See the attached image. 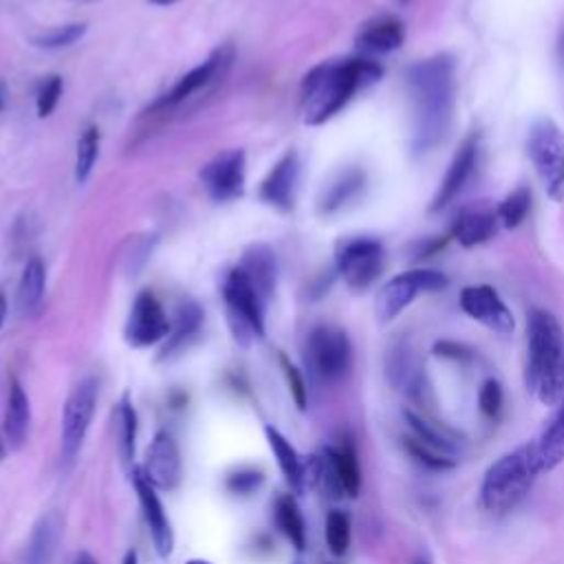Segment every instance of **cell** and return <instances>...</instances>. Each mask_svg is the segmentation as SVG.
<instances>
[{
  "label": "cell",
  "mask_w": 564,
  "mask_h": 564,
  "mask_svg": "<svg viewBox=\"0 0 564 564\" xmlns=\"http://www.w3.org/2000/svg\"><path fill=\"white\" fill-rule=\"evenodd\" d=\"M100 397V384L96 377L82 379L69 395L63 412V430H60V447L67 463L76 461L80 454L89 428L96 417Z\"/></svg>",
  "instance_id": "cell-9"
},
{
  "label": "cell",
  "mask_w": 564,
  "mask_h": 564,
  "mask_svg": "<svg viewBox=\"0 0 564 564\" xmlns=\"http://www.w3.org/2000/svg\"><path fill=\"white\" fill-rule=\"evenodd\" d=\"M324 535H327L329 551L335 557H342L351 546V516L340 509L329 511L327 524H324Z\"/></svg>",
  "instance_id": "cell-34"
},
{
  "label": "cell",
  "mask_w": 564,
  "mask_h": 564,
  "mask_svg": "<svg viewBox=\"0 0 564 564\" xmlns=\"http://www.w3.org/2000/svg\"><path fill=\"white\" fill-rule=\"evenodd\" d=\"M47 291V269L41 258H32L25 265L21 285H19V309L21 313L30 316L36 313L45 300Z\"/></svg>",
  "instance_id": "cell-30"
},
{
  "label": "cell",
  "mask_w": 564,
  "mask_h": 564,
  "mask_svg": "<svg viewBox=\"0 0 564 564\" xmlns=\"http://www.w3.org/2000/svg\"><path fill=\"white\" fill-rule=\"evenodd\" d=\"M5 318H8V300L3 294H0V327H3Z\"/></svg>",
  "instance_id": "cell-43"
},
{
  "label": "cell",
  "mask_w": 564,
  "mask_h": 564,
  "mask_svg": "<svg viewBox=\"0 0 564 564\" xmlns=\"http://www.w3.org/2000/svg\"><path fill=\"white\" fill-rule=\"evenodd\" d=\"M265 476L261 469H239L234 474L228 476L225 480V487L232 491V494H241V496H247V494H254L261 485H263Z\"/></svg>",
  "instance_id": "cell-41"
},
{
  "label": "cell",
  "mask_w": 564,
  "mask_h": 564,
  "mask_svg": "<svg viewBox=\"0 0 564 564\" xmlns=\"http://www.w3.org/2000/svg\"><path fill=\"white\" fill-rule=\"evenodd\" d=\"M265 434H267V441H269V447L278 461V467L280 472L285 474L287 483L294 487V491H305V469H307V463L300 458V454L296 452V447L287 441V436L283 432H278L274 425H267L265 428Z\"/></svg>",
  "instance_id": "cell-28"
},
{
  "label": "cell",
  "mask_w": 564,
  "mask_h": 564,
  "mask_svg": "<svg viewBox=\"0 0 564 564\" xmlns=\"http://www.w3.org/2000/svg\"><path fill=\"white\" fill-rule=\"evenodd\" d=\"M557 58H560V65L564 69V25H562V34H560V41H557Z\"/></svg>",
  "instance_id": "cell-45"
},
{
  "label": "cell",
  "mask_w": 564,
  "mask_h": 564,
  "mask_svg": "<svg viewBox=\"0 0 564 564\" xmlns=\"http://www.w3.org/2000/svg\"><path fill=\"white\" fill-rule=\"evenodd\" d=\"M186 564H212L210 560H201V557H197V560H190V562H186Z\"/></svg>",
  "instance_id": "cell-50"
},
{
  "label": "cell",
  "mask_w": 564,
  "mask_h": 564,
  "mask_svg": "<svg viewBox=\"0 0 564 564\" xmlns=\"http://www.w3.org/2000/svg\"><path fill=\"white\" fill-rule=\"evenodd\" d=\"M401 3H406V0H401Z\"/></svg>",
  "instance_id": "cell-51"
},
{
  "label": "cell",
  "mask_w": 564,
  "mask_h": 564,
  "mask_svg": "<svg viewBox=\"0 0 564 564\" xmlns=\"http://www.w3.org/2000/svg\"><path fill=\"white\" fill-rule=\"evenodd\" d=\"M505 406V392L498 379H485L478 390V408L489 421L498 419Z\"/></svg>",
  "instance_id": "cell-38"
},
{
  "label": "cell",
  "mask_w": 564,
  "mask_h": 564,
  "mask_svg": "<svg viewBox=\"0 0 564 564\" xmlns=\"http://www.w3.org/2000/svg\"><path fill=\"white\" fill-rule=\"evenodd\" d=\"M498 217L491 212H465L452 225V236L463 247H476L494 239Z\"/></svg>",
  "instance_id": "cell-29"
},
{
  "label": "cell",
  "mask_w": 564,
  "mask_h": 564,
  "mask_svg": "<svg viewBox=\"0 0 564 564\" xmlns=\"http://www.w3.org/2000/svg\"><path fill=\"white\" fill-rule=\"evenodd\" d=\"M76 564H98V560L91 555V553H87V551H82L80 555H78V560H76Z\"/></svg>",
  "instance_id": "cell-44"
},
{
  "label": "cell",
  "mask_w": 564,
  "mask_h": 564,
  "mask_svg": "<svg viewBox=\"0 0 564 564\" xmlns=\"http://www.w3.org/2000/svg\"><path fill=\"white\" fill-rule=\"evenodd\" d=\"M280 364H283V371H285V377H287V384H289V390H291V397H294L296 406L300 410H307V406H309V390H307L302 373L285 355H280Z\"/></svg>",
  "instance_id": "cell-40"
},
{
  "label": "cell",
  "mask_w": 564,
  "mask_h": 564,
  "mask_svg": "<svg viewBox=\"0 0 564 564\" xmlns=\"http://www.w3.org/2000/svg\"><path fill=\"white\" fill-rule=\"evenodd\" d=\"M540 472H551L564 463V395L553 406L551 417L533 441Z\"/></svg>",
  "instance_id": "cell-22"
},
{
  "label": "cell",
  "mask_w": 564,
  "mask_h": 564,
  "mask_svg": "<svg viewBox=\"0 0 564 564\" xmlns=\"http://www.w3.org/2000/svg\"><path fill=\"white\" fill-rule=\"evenodd\" d=\"M30 425H32L30 395L23 388V384L16 377H12L5 419H3V432H5V441L10 443V447L21 450L25 445L27 434H30Z\"/></svg>",
  "instance_id": "cell-23"
},
{
  "label": "cell",
  "mask_w": 564,
  "mask_h": 564,
  "mask_svg": "<svg viewBox=\"0 0 564 564\" xmlns=\"http://www.w3.org/2000/svg\"><path fill=\"white\" fill-rule=\"evenodd\" d=\"M63 538V520L56 511L45 513L36 524L27 542L25 564H52Z\"/></svg>",
  "instance_id": "cell-24"
},
{
  "label": "cell",
  "mask_w": 564,
  "mask_h": 564,
  "mask_svg": "<svg viewBox=\"0 0 564 564\" xmlns=\"http://www.w3.org/2000/svg\"><path fill=\"white\" fill-rule=\"evenodd\" d=\"M142 469L146 478L159 489H175L181 483V474H184L181 452L170 432L155 434Z\"/></svg>",
  "instance_id": "cell-16"
},
{
  "label": "cell",
  "mask_w": 564,
  "mask_h": 564,
  "mask_svg": "<svg viewBox=\"0 0 564 564\" xmlns=\"http://www.w3.org/2000/svg\"><path fill=\"white\" fill-rule=\"evenodd\" d=\"M305 357L316 379L335 384L353 368V344L344 329L335 324H320L307 338Z\"/></svg>",
  "instance_id": "cell-7"
},
{
  "label": "cell",
  "mask_w": 564,
  "mask_h": 564,
  "mask_svg": "<svg viewBox=\"0 0 564 564\" xmlns=\"http://www.w3.org/2000/svg\"><path fill=\"white\" fill-rule=\"evenodd\" d=\"M173 324L153 291H140L126 322V342L135 349H148L168 338Z\"/></svg>",
  "instance_id": "cell-13"
},
{
  "label": "cell",
  "mask_w": 564,
  "mask_h": 564,
  "mask_svg": "<svg viewBox=\"0 0 564 564\" xmlns=\"http://www.w3.org/2000/svg\"><path fill=\"white\" fill-rule=\"evenodd\" d=\"M245 173L247 159L245 153L234 148L219 153L212 162H208L201 170V184L208 190L210 199L217 203L236 201L245 192Z\"/></svg>",
  "instance_id": "cell-12"
},
{
  "label": "cell",
  "mask_w": 564,
  "mask_h": 564,
  "mask_svg": "<svg viewBox=\"0 0 564 564\" xmlns=\"http://www.w3.org/2000/svg\"><path fill=\"white\" fill-rule=\"evenodd\" d=\"M239 269L245 274V278L252 283V287L258 291V296L269 302L272 294L276 291V278H278V261L269 245L254 243L245 250Z\"/></svg>",
  "instance_id": "cell-20"
},
{
  "label": "cell",
  "mask_w": 564,
  "mask_h": 564,
  "mask_svg": "<svg viewBox=\"0 0 564 564\" xmlns=\"http://www.w3.org/2000/svg\"><path fill=\"white\" fill-rule=\"evenodd\" d=\"M527 388L549 408L564 395V329L544 309H533L527 322Z\"/></svg>",
  "instance_id": "cell-3"
},
{
  "label": "cell",
  "mask_w": 564,
  "mask_h": 564,
  "mask_svg": "<svg viewBox=\"0 0 564 564\" xmlns=\"http://www.w3.org/2000/svg\"><path fill=\"white\" fill-rule=\"evenodd\" d=\"M445 287H447V278L436 269H410V272L397 274L381 287L375 300L377 320L381 324H388L397 316H401L421 294L441 291Z\"/></svg>",
  "instance_id": "cell-8"
},
{
  "label": "cell",
  "mask_w": 564,
  "mask_h": 564,
  "mask_svg": "<svg viewBox=\"0 0 564 564\" xmlns=\"http://www.w3.org/2000/svg\"><path fill=\"white\" fill-rule=\"evenodd\" d=\"M63 91H65V82H63L60 76H49V78L43 80V85L38 89V98H36L38 118L45 120L56 111V107L63 98Z\"/></svg>",
  "instance_id": "cell-39"
},
{
  "label": "cell",
  "mask_w": 564,
  "mask_h": 564,
  "mask_svg": "<svg viewBox=\"0 0 564 564\" xmlns=\"http://www.w3.org/2000/svg\"><path fill=\"white\" fill-rule=\"evenodd\" d=\"M131 476H133V485H135L142 511H144L146 524L151 529L155 549H157V553L162 557H168L173 553V549H175V531H173L170 518H168V513H166V509H164V505L159 500L157 487L146 478L142 465H135Z\"/></svg>",
  "instance_id": "cell-15"
},
{
  "label": "cell",
  "mask_w": 564,
  "mask_h": 564,
  "mask_svg": "<svg viewBox=\"0 0 564 564\" xmlns=\"http://www.w3.org/2000/svg\"><path fill=\"white\" fill-rule=\"evenodd\" d=\"M148 3H153V5H159V8H168V5H175V3H179V0H148Z\"/></svg>",
  "instance_id": "cell-46"
},
{
  "label": "cell",
  "mask_w": 564,
  "mask_h": 564,
  "mask_svg": "<svg viewBox=\"0 0 564 564\" xmlns=\"http://www.w3.org/2000/svg\"><path fill=\"white\" fill-rule=\"evenodd\" d=\"M115 436L118 450L126 465L135 458V443H137V412L129 397H124L115 410Z\"/></svg>",
  "instance_id": "cell-32"
},
{
  "label": "cell",
  "mask_w": 564,
  "mask_h": 564,
  "mask_svg": "<svg viewBox=\"0 0 564 564\" xmlns=\"http://www.w3.org/2000/svg\"><path fill=\"white\" fill-rule=\"evenodd\" d=\"M417 564H423V562H417Z\"/></svg>",
  "instance_id": "cell-52"
},
{
  "label": "cell",
  "mask_w": 564,
  "mask_h": 564,
  "mask_svg": "<svg viewBox=\"0 0 564 564\" xmlns=\"http://www.w3.org/2000/svg\"><path fill=\"white\" fill-rule=\"evenodd\" d=\"M274 516H276V524H278L280 533L291 542V546H296L298 551H305V546H307V524H305L298 500L291 494L280 496L276 500Z\"/></svg>",
  "instance_id": "cell-31"
},
{
  "label": "cell",
  "mask_w": 564,
  "mask_h": 564,
  "mask_svg": "<svg viewBox=\"0 0 564 564\" xmlns=\"http://www.w3.org/2000/svg\"><path fill=\"white\" fill-rule=\"evenodd\" d=\"M476 159H478V144H476V137H469L463 142V146L454 155L452 164L447 166V173H445L443 181L439 184V190L432 199V206H430L432 212L447 208L461 195V190L465 188V184L469 181V177L476 168Z\"/></svg>",
  "instance_id": "cell-18"
},
{
  "label": "cell",
  "mask_w": 564,
  "mask_h": 564,
  "mask_svg": "<svg viewBox=\"0 0 564 564\" xmlns=\"http://www.w3.org/2000/svg\"><path fill=\"white\" fill-rule=\"evenodd\" d=\"M458 305L463 313H467L472 320L480 322L489 331L498 335H509L516 327L511 311L498 296V291L489 285H472L465 287L458 296Z\"/></svg>",
  "instance_id": "cell-14"
},
{
  "label": "cell",
  "mask_w": 564,
  "mask_h": 564,
  "mask_svg": "<svg viewBox=\"0 0 564 564\" xmlns=\"http://www.w3.org/2000/svg\"><path fill=\"white\" fill-rule=\"evenodd\" d=\"M236 52L232 45H221L206 63H201L199 67H195L190 74H186L173 89L170 93H166L164 98H159L151 111H159V109H170L177 107L181 102H186L188 98H192L195 93L210 89L212 85L223 82V78L230 74L232 65H234Z\"/></svg>",
  "instance_id": "cell-11"
},
{
  "label": "cell",
  "mask_w": 564,
  "mask_h": 564,
  "mask_svg": "<svg viewBox=\"0 0 564 564\" xmlns=\"http://www.w3.org/2000/svg\"><path fill=\"white\" fill-rule=\"evenodd\" d=\"M322 452L331 461L344 494L349 498H355L362 489V467H360V461H357V450H355L353 439L346 436V439H342V443L327 445Z\"/></svg>",
  "instance_id": "cell-26"
},
{
  "label": "cell",
  "mask_w": 564,
  "mask_h": 564,
  "mask_svg": "<svg viewBox=\"0 0 564 564\" xmlns=\"http://www.w3.org/2000/svg\"><path fill=\"white\" fill-rule=\"evenodd\" d=\"M5 109V89H3V85H0V111Z\"/></svg>",
  "instance_id": "cell-49"
},
{
  "label": "cell",
  "mask_w": 564,
  "mask_h": 564,
  "mask_svg": "<svg viewBox=\"0 0 564 564\" xmlns=\"http://www.w3.org/2000/svg\"><path fill=\"white\" fill-rule=\"evenodd\" d=\"M529 210H531V192L520 186L509 197H505V201L500 203L496 217H498V221L507 230H513V228H518L527 219Z\"/></svg>",
  "instance_id": "cell-36"
},
{
  "label": "cell",
  "mask_w": 564,
  "mask_h": 564,
  "mask_svg": "<svg viewBox=\"0 0 564 564\" xmlns=\"http://www.w3.org/2000/svg\"><path fill=\"white\" fill-rule=\"evenodd\" d=\"M403 419L408 421V428H410V436H414L417 441L447 454V456H454L461 452V445L465 443L463 436L458 432H454L452 428H447L443 421H434L432 417H425L421 412H414V410H406L403 412Z\"/></svg>",
  "instance_id": "cell-21"
},
{
  "label": "cell",
  "mask_w": 564,
  "mask_h": 564,
  "mask_svg": "<svg viewBox=\"0 0 564 564\" xmlns=\"http://www.w3.org/2000/svg\"><path fill=\"white\" fill-rule=\"evenodd\" d=\"M223 300L228 309V322L234 340L241 346H252L265 338V307L267 302L258 296L245 274L236 267L223 283Z\"/></svg>",
  "instance_id": "cell-5"
},
{
  "label": "cell",
  "mask_w": 564,
  "mask_h": 564,
  "mask_svg": "<svg viewBox=\"0 0 564 564\" xmlns=\"http://www.w3.org/2000/svg\"><path fill=\"white\" fill-rule=\"evenodd\" d=\"M201 327H203V309L195 300L181 302L177 309V316H175V324L166 338V344H164L159 357L162 360L173 357L177 351L188 346L199 335Z\"/></svg>",
  "instance_id": "cell-25"
},
{
  "label": "cell",
  "mask_w": 564,
  "mask_h": 564,
  "mask_svg": "<svg viewBox=\"0 0 564 564\" xmlns=\"http://www.w3.org/2000/svg\"><path fill=\"white\" fill-rule=\"evenodd\" d=\"M124 564H140V562H137V553H135V551H129L126 557H124Z\"/></svg>",
  "instance_id": "cell-47"
},
{
  "label": "cell",
  "mask_w": 564,
  "mask_h": 564,
  "mask_svg": "<svg viewBox=\"0 0 564 564\" xmlns=\"http://www.w3.org/2000/svg\"><path fill=\"white\" fill-rule=\"evenodd\" d=\"M100 157V129L89 126L80 140H78V151H76V181L85 186L96 168V162Z\"/></svg>",
  "instance_id": "cell-33"
},
{
  "label": "cell",
  "mask_w": 564,
  "mask_h": 564,
  "mask_svg": "<svg viewBox=\"0 0 564 564\" xmlns=\"http://www.w3.org/2000/svg\"><path fill=\"white\" fill-rule=\"evenodd\" d=\"M298 184H300V157L296 151H289L263 181L261 201L280 212H291L296 206Z\"/></svg>",
  "instance_id": "cell-17"
},
{
  "label": "cell",
  "mask_w": 564,
  "mask_h": 564,
  "mask_svg": "<svg viewBox=\"0 0 564 564\" xmlns=\"http://www.w3.org/2000/svg\"><path fill=\"white\" fill-rule=\"evenodd\" d=\"M538 474L542 472L533 441L502 454L487 467L483 476L478 491L483 509L489 513H507L516 509L531 491Z\"/></svg>",
  "instance_id": "cell-4"
},
{
  "label": "cell",
  "mask_w": 564,
  "mask_h": 564,
  "mask_svg": "<svg viewBox=\"0 0 564 564\" xmlns=\"http://www.w3.org/2000/svg\"><path fill=\"white\" fill-rule=\"evenodd\" d=\"M366 184V175L360 168H349L340 173L329 186H324L318 208L322 214H333L342 210L349 201H353Z\"/></svg>",
  "instance_id": "cell-27"
},
{
  "label": "cell",
  "mask_w": 564,
  "mask_h": 564,
  "mask_svg": "<svg viewBox=\"0 0 564 564\" xmlns=\"http://www.w3.org/2000/svg\"><path fill=\"white\" fill-rule=\"evenodd\" d=\"M412 100V153L434 151L452 126L456 107V65L452 56L436 54L408 69Z\"/></svg>",
  "instance_id": "cell-1"
},
{
  "label": "cell",
  "mask_w": 564,
  "mask_h": 564,
  "mask_svg": "<svg viewBox=\"0 0 564 564\" xmlns=\"http://www.w3.org/2000/svg\"><path fill=\"white\" fill-rule=\"evenodd\" d=\"M434 353L441 355V357H447V360H456V362H465L472 357V351L458 342H436L434 344Z\"/></svg>",
  "instance_id": "cell-42"
},
{
  "label": "cell",
  "mask_w": 564,
  "mask_h": 564,
  "mask_svg": "<svg viewBox=\"0 0 564 564\" xmlns=\"http://www.w3.org/2000/svg\"><path fill=\"white\" fill-rule=\"evenodd\" d=\"M403 447L406 452L423 467L432 469V472H447V469H454L456 467V458L454 456H447L421 441H417L414 436H403Z\"/></svg>",
  "instance_id": "cell-35"
},
{
  "label": "cell",
  "mask_w": 564,
  "mask_h": 564,
  "mask_svg": "<svg viewBox=\"0 0 564 564\" xmlns=\"http://www.w3.org/2000/svg\"><path fill=\"white\" fill-rule=\"evenodd\" d=\"M403 38H406V27L399 19L379 16L360 30L355 45L362 54H366V58L368 56H386V54L397 52L403 45Z\"/></svg>",
  "instance_id": "cell-19"
},
{
  "label": "cell",
  "mask_w": 564,
  "mask_h": 564,
  "mask_svg": "<svg viewBox=\"0 0 564 564\" xmlns=\"http://www.w3.org/2000/svg\"><path fill=\"white\" fill-rule=\"evenodd\" d=\"M335 269L351 289L364 291L379 278L384 269V245L368 236L351 239L340 245Z\"/></svg>",
  "instance_id": "cell-10"
},
{
  "label": "cell",
  "mask_w": 564,
  "mask_h": 564,
  "mask_svg": "<svg viewBox=\"0 0 564 564\" xmlns=\"http://www.w3.org/2000/svg\"><path fill=\"white\" fill-rule=\"evenodd\" d=\"M5 456H8V445H5L3 439H0V463L5 461Z\"/></svg>",
  "instance_id": "cell-48"
},
{
  "label": "cell",
  "mask_w": 564,
  "mask_h": 564,
  "mask_svg": "<svg viewBox=\"0 0 564 564\" xmlns=\"http://www.w3.org/2000/svg\"><path fill=\"white\" fill-rule=\"evenodd\" d=\"M527 155L553 201L564 199V133L551 118H538L527 133Z\"/></svg>",
  "instance_id": "cell-6"
},
{
  "label": "cell",
  "mask_w": 564,
  "mask_h": 564,
  "mask_svg": "<svg viewBox=\"0 0 564 564\" xmlns=\"http://www.w3.org/2000/svg\"><path fill=\"white\" fill-rule=\"evenodd\" d=\"M384 76L381 65L371 58H346L322 63L307 74L300 91V113L307 126H320L335 118L360 91Z\"/></svg>",
  "instance_id": "cell-2"
},
{
  "label": "cell",
  "mask_w": 564,
  "mask_h": 564,
  "mask_svg": "<svg viewBox=\"0 0 564 564\" xmlns=\"http://www.w3.org/2000/svg\"><path fill=\"white\" fill-rule=\"evenodd\" d=\"M87 32H89L87 23H71V25L56 27L47 34H41V36L32 38V43L41 49H65V47H71L78 41H82L87 36Z\"/></svg>",
  "instance_id": "cell-37"
}]
</instances>
